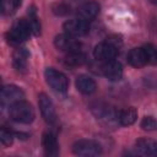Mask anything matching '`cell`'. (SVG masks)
<instances>
[{"label": "cell", "mask_w": 157, "mask_h": 157, "mask_svg": "<svg viewBox=\"0 0 157 157\" xmlns=\"http://www.w3.org/2000/svg\"><path fill=\"white\" fill-rule=\"evenodd\" d=\"M10 117L16 123L29 124L34 119V110L29 103L22 99L10 107Z\"/></svg>", "instance_id": "cell-1"}, {"label": "cell", "mask_w": 157, "mask_h": 157, "mask_svg": "<svg viewBox=\"0 0 157 157\" xmlns=\"http://www.w3.org/2000/svg\"><path fill=\"white\" fill-rule=\"evenodd\" d=\"M31 33L32 32H31L28 21L25 18H21V20H17L7 32V40L11 44H20L25 42Z\"/></svg>", "instance_id": "cell-2"}, {"label": "cell", "mask_w": 157, "mask_h": 157, "mask_svg": "<svg viewBox=\"0 0 157 157\" xmlns=\"http://www.w3.org/2000/svg\"><path fill=\"white\" fill-rule=\"evenodd\" d=\"M44 76H45L47 83L55 92L65 93L67 91V88H69V80H67V77L63 72H60V71H58V70H55L53 67H48L45 70V72H44Z\"/></svg>", "instance_id": "cell-3"}, {"label": "cell", "mask_w": 157, "mask_h": 157, "mask_svg": "<svg viewBox=\"0 0 157 157\" xmlns=\"http://www.w3.org/2000/svg\"><path fill=\"white\" fill-rule=\"evenodd\" d=\"M72 151L77 156L93 157L102 153V147L98 142L93 140H78L74 144Z\"/></svg>", "instance_id": "cell-4"}, {"label": "cell", "mask_w": 157, "mask_h": 157, "mask_svg": "<svg viewBox=\"0 0 157 157\" xmlns=\"http://www.w3.org/2000/svg\"><path fill=\"white\" fill-rule=\"evenodd\" d=\"M23 98H25L23 91L15 85H9L1 87L0 90V104L4 107H11L12 104L22 101Z\"/></svg>", "instance_id": "cell-5"}, {"label": "cell", "mask_w": 157, "mask_h": 157, "mask_svg": "<svg viewBox=\"0 0 157 157\" xmlns=\"http://www.w3.org/2000/svg\"><path fill=\"white\" fill-rule=\"evenodd\" d=\"M64 31L66 34L78 38V37H83L88 33L90 26H88L87 21H85L82 18H72L64 23Z\"/></svg>", "instance_id": "cell-6"}, {"label": "cell", "mask_w": 157, "mask_h": 157, "mask_svg": "<svg viewBox=\"0 0 157 157\" xmlns=\"http://www.w3.org/2000/svg\"><path fill=\"white\" fill-rule=\"evenodd\" d=\"M38 104H39V109L42 113V117L44 118V120L49 124H53L56 121V113H55V108L54 104L52 102V99L45 94V93H40L38 97Z\"/></svg>", "instance_id": "cell-7"}, {"label": "cell", "mask_w": 157, "mask_h": 157, "mask_svg": "<svg viewBox=\"0 0 157 157\" xmlns=\"http://www.w3.org/2000/svg\"><path fill=\"white\" fill-rule=\"evenodd\" d=\"M54 44L59 50L66 52V53L81 50V43L77 39H75V37H71L66 33L56 36L54 39Z\"/></svg>", "instance_id": "cell-8"}, {"label": "cell", "mask_w": 157, "mask_h": 157, "mask_svg": "<svg viewBox=\"0 0 157 157\" xmlns=\"http://www.w3.org/2000/svg\"><path fill=\"white\" fill-rule=\"evenodd\" d=\"M118 48H115L114 45L109 44L108 42H103V43H99L94 47L93 49V56L99 60V61H109V60H113L115 59L117 54H118Z\"/></svg>", "instance_id": "cell-9"}, {"label": "cell", "mask_w": 157, "mask_h": 157, "mask_svg": "<svg viewBox=\"0 0 157 157\" xmlns=\"http://www.w3.org/2000/svg\"><path fill=\"white\" fill-rule=\"evenodd\" d=\"M102 71H103V75L110 81H119L123 76L121 64L114 59L105 61L102 66Z\"/></svg>", "instance_id": "cell-10"}, {"label": "cell", "mask_w": 157, "mask_h": 157, "mask_svg": "<svg viewBox=\"0 0 157 157\" xmlns=\"http://www.w3.org/2000/svg\"><path fill=\"white\" fill-rule=\"evenodd\" d=\"M98 12H99V4L96 1H86L77 7V13L80 18L85 21H90L98 15Z\"/></svg>", "instance_id": "cell-11"}, {"label": "cell", "mask_w": 157, "mask_h": 157, "mask_svg": "<svg viewBox=\"0 0 157 157\" xmlns=\"http://www.w3.org/2000/svg\"><path fill=\"white\" fill-rule=\"evenodd\" d=\"M42 145H43L45 155L56 156L59 153V144H58V140H56L54 134L45 132L43 135V139H42Z\"/></svg>", "instance_id": "cell-12"}, {"label": "cell", "mask_w": 157, "mask_h": 157, "mask_svg": "<svg viewBox=\"0 0 157 157\" xmlns=\"http://www.w3.org/2000/svg\"><path fill=\"white\" fill-rule=\"evenodd\" d=\"M76 88L83 94H92L96 91L97 86L92 77L87 75H80L76 78Z\"/></svg>", "instance_id": "cell-13"}, {"label": "cell", "mask_w": 157, "mask_h": 157, "mask_svg": "<svg viewBox=\"0 0 157 157\" xmlns=\"http://www.w3.org/2000/svg\"><path fill=\"white\" fill-rule=\"evenodd\" d=\"M128 61L131 66L134 67H142L147 64V58H146V54H145V50L144 48H134L129 52V55H128Z\"/></svg>", "instance_id": "cell-14"}, {"label": "cell", "mask_w": 157, "mask_h": 157, "mask_svg": "<svg viewBox=\"0 0 157 157\" xmlns=\"http://www.w3.org/2000/svg\"><path fill=\"white\" fill-rule=\"evenodd\" d=\"M136 118H137V112L132 107L124 108V109L117 112V121H119V124L124 125V126H129V125L134 124L136 121Z\"/></svg>", "instance_id": "cell-15"}, {"label": "cell", "mask_w": 157, "mask_h": 157, "mask_svg": "<svg viewBox=\"0 0 157 157\" xmlns=\"http://www.w3.org/2000/svg\"><path fill=\"white\" fill-rule=\"evenodd\" d=\"M136 150L139 151L140 155H145V156H155L156 155V142L151 139H139L136 141Z\"/></svg>", "instance_id": "cell-16"}, {"label": "cell", "mask_w": 157, "mask_h": 157, "mask_svg": "<svg viewBox=\"0 0 157 157\" xmlns=\"http://www.w3.org/2000/svg\"><path fill=\"white\" fill-rule=\"evenodd\" d=\"M28 52L26 50V48H20L15 52L13 54V67L20 71V72H25L27 69V60H28Z\"/></svg>", "instance_id": "cell-17"}, {"label": "cell", "mask_w": 157, "mask_h": 157, "mask_svg": "<svg viewBox=\"0 0 157 157\" xmlns=\"http://www.w3.org/2000/svg\"><path fill=\"white\" fill-rule=\"evenodd\" d=\"M85 63H86V55L81 50L67 53V55L65 56V64L67 66H81Z\"/></svg>", "instance_id": "cell-18"}, {"label": "cell", "mask_w": 157, "mask_h": 157, "mask_svg": "<svg viewBox=\"0 0 157 157\" xmlns=\"http://www.w3.org/2000/svg\"><path fill=\"white\" fill-rule=\"evenodd\" d=\"M21 5V0H0V12L5 15H13Z\"/></svg>", "instance_id": "cell-19"}, {"label": "cell", "mask_w": 157, "mask_h": 157, "mask_svg": "<svg viewBox=\"0 0 157 157\" xmlns=\"http://www.w3.org/2000/svg\"><path fill=\"white\" fill-rule=\"evenodd\" d=\"M28 25L31 27V32L36 36H38L40 33V25H39V20H38V16L36 13V10L33 7L29 9L28 11Z\"/></svg>", "instance_id": "cell-20"}, {"label": "cell", "mask_w": 157, "mask_h": 157, "mask_svg": "<svg viewBox=\"0 0 157 157\" xmlns=\"http://www.w3.org/2000/svg\"><path fill=\"white\" fill-rule=\"evenodd\" d=\"M142 48H144L145 54H146V58H147V64H155L156 63V59H157V54H156L155 47L152 44H146Z\"/></svg>", "instance_id": "cell-21"}, {"label": "cell", "mask_w": 157, "mask_h": 157, "mask_svg": "<svg viewBox=\"0 0 157 157\" xmlns=\"http://www.w3.org/2000/svg\"><path fill=\"white\" fill-rule=\"evenodd\" d=\"M12 141H13V136H12V134L9 131V130H6V129H4V128H0V144H2V145H11L12 144Z\"/></svg>", "instance_id": "cell-22"}, {"label": "cell", "mask_w": 157, "mask_h": 157, "mask_svg": "<svg viewBox=\"0 0 157 157\" xmlns=\"http://www.w3.org/2000/svg\"><path fill=\"white\" fill-rule=\"evenodd\" d=\"M141 128L147 131H152L156 129V119L153 117H145L141 121Z\"/></svg>", "instance_id": "cell-23"}, {"label": "cell", "mask_w": 157, "mask_h": 157, "mask_svg": "<svg viewBox=\"0 0 157 157\" xmlns=\"http://www.w3.org/2000/svg\"><path fill=\"white\" fill-rule=\"evenodd\" d=\"M1 87H2V86H1V78H0V90H1Z\"/></svg>", "instance_id": "cell-24"}, {"label": "cell", "mask_w": 157, "mask_h": 157, "mask_svg": "<svg viewBox=\"0 0 157 157\" xmlns=\"http://www.w3.org/2000/svg\"><path fill=\"white\" fill-rule=\"evenodd\" d=\"M151 1H152V2H153V4H155V2H156V0H151Z\"/></svg>", "instance_id": "cell-25"}, {"label": "cell", "mask_w": 157, "mask_h": 157, "mask_svg": "<svg viewBox=\"0 0 157 157\" xmlns=\"http://www.w3.org/2000/svg\"><path fill=\"white\" fill-rule=\"evenodd\" d=\"M0 118H1V113H0Z\"/></svg>", "instance_id": "cell-26"}]
</instances>
